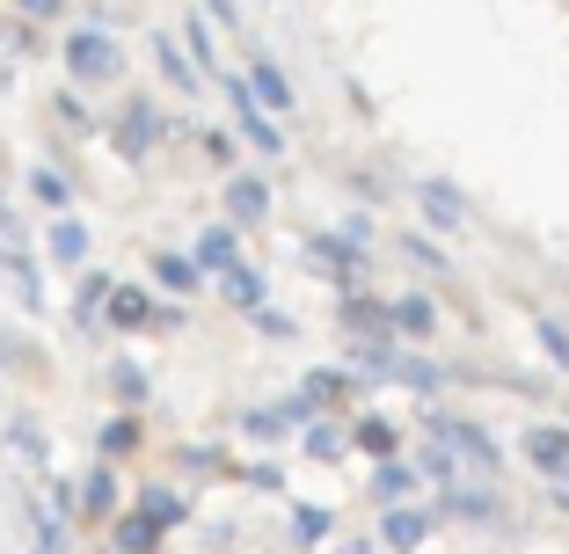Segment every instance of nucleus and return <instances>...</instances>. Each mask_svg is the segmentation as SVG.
<instances>
[{
  "label": "nucleus",
  "mask_w": 569,
  "mask_h": 554,
  "mask_svg": "<svg viewBox=\"0 0 569 554\" xmlns=\"http://www.w3.org/2000/svg\"><path fill=\"white\" fill-rule=\"evenodd\" d=\"M73 73H81V81H110V73H118V44H110V37H73Z\"/></svg>",
  "instance_id": "nucleus-1"
},
{
  "label": "nucleus",
  "mask_w": 569,
  "mask_h": 554,
  "mask_svg": "<svg viewBox=\"0 0 569 554\" xmlns=\"http://www.w3.org/2000/svg\"><path fill=\"white\" fill-rule=\"evenodd\" d=\"M423 533H431L423 511H387V547H423Z\"/></svg>",
  "instance_id": "nucleus-2"
},
{
  "label": "nucleus",
  "mask_w": 569,
  "mask_h": 554,
  "mask_svg": "<svg viewBox=\"0 0 569 554\" xmlns=\"http://www.w3.org/2000/svg\"><path fill=\"white\" fill-rule=\"evenodd\" d=\"M526 453H533L540 467H562V460H569V437L562 431H533V437H526Z\"/></svg>",
  "instance_id": "nucleus-3"
},
{
  "label": "nucleus",
  "mask_w": 569,
  "mask_h": 554,
  "mask_svg": "<svg viewBox=\"0 0 569 554\" xmlns=\"http://www.w3.org/2000/svg\"><path fill=\"white\" fill-rule=\"evenodd\" d=\"M256 102H270V110H284V102H292V88L278 81V67H256Z\"/></svg>",
  "instance_id": "nucleus-4"
},
{
  "label": "nucleus",
  "mask_w": 569,
  "mask_h": 554,
  "mask_svg": "<svg viewBox=\"0 0 569 554\" xmlns=\"http://www.w3.org/2000/svg\"><path fill=\"white\" fill-rule=\"evenodd\" d=\"M395 321H402L409 336H431V300H402V306H395Z\"/></svg>",
  "instance_id": "nucleus-5"
},
{
  "label": "nucleus",
  "mask_w": 569,
  "mask_h": 554,
  "mask_svg": "<svg viewBox=\"0 0 569 554\" xmlns=\"http://www.w3.org/2000/svg\"><path fill=\"white\" fill-rule=\"evenodd\" d=\"M198 263L204 270H227V263H234V241H227V234H204L198 241Z\"/></svg>",
  "instance_id": "nucleus-6"
},
{
  "label": "nucleus",
  "mask_w": 569,
  "mask_h": 554,
  "mask_svg": "<svg viewBox=\"0 0 569 554\" xmlns=\"http://www.w3.org/2000/svg\"><path fill=\"white\" fill-rule=\"evenodd\" d=\"M234 219H263V183H234Z\"/></svg>",
  "instance_id": "nucleus-7"
},
{
  "label": "nucleus",
  "mask_w": 569,
  "mask_h": 554,
  "mask_svg": "<svg viewBox=\"0 0 569 554\" xmlns=\"http://www.w3.org/2000/svg\"><path fill=\"white\" fill-rule=\"evenodd\" d=\"M118 540H124V554H147V540H153V518H132Z\"/></svg>",
  "instance_id": "nucleus-8"
},
{
  "label": "nucleus",
  "mask_w": 569,
  "mask_h": 554,
  "mask_svg": "<svg viewBox=\"0 0 569 554\" xmlns=\"http://www.w3.org/2000/svg\"><path fill=\"white\" fill-rule=\"evenodd\" d=\"M431 219H460V198H452V190H431Z\"/></svg>",
  "instance_id": "nucleus-9"
},
{
  "label": "nucleus",
  "mask_w": 569,
  "mask_h": 554,
  "mask_svg": "<svg viewBox=\"0 0 569 554\" xmlns=\"http://www.w3.org/2000/svg\"><path fill=\"white\" fill-rule=\"evenodd\" d=\"M562 496H569V460H562Z\"/></svg>",
  "instance_id": "nucleus-10"
}]
</instances>
